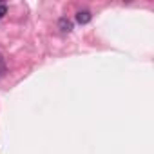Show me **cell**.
<instances>
[{
    "label": "cell",
    "instance_id": "cell-1",
    "mask_svg": "<svg viewBox=\"0 0 154 154\" xmlns=\"http://www.w3.org/2000/svg\"><path fill=\"white\" fill-rule=\"evenodd\" d=\"M58 27H60L62 33H71V31H72V22H71L67 17H62V18L58 20Z\"/></svg>",
    "mask_w": 154,
    "mask_h": 154
},
{
    "label": "cell",
    "instance_id": "cell-2",
    "mask_svg": "<svg viewBox=\"0 0 154 154\" xmlns=\"http://www.w3.org/2000/svg\"><path fill=\"white\" fill-rule=\"evenodd\" d=\"M91 18H93V15H91V11H78V13H76V22H78V24H89L91 22Z\"/></svg>",
    "mask_w": 154,
    "mask_h": 154
},
{
    "label": "cell",
    "instance_id": "cell-3",
    "mask_svg": "<svg viewBox=\"0 0 154 154\" xmlns=\"http://www.w3.org/2000/svg\"><path fill=\"white\" fill-rule=\"evenodd\" d=\"M6 13H8V6L6 4H0V18H2Z\"/></svg>",
    "mask_w": 154,
    "mask_h": 154
}]
</instances>
